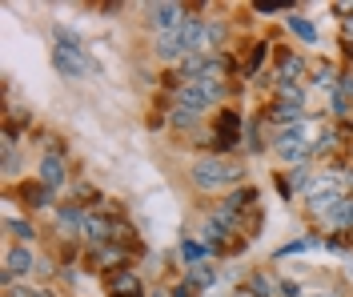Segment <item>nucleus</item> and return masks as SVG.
<instances>
[{
	"instance_id": "c85d7f7f",
	"label": "nucleus",
	"mask_w": 353,
	"mask_h": 297,
	"mask_svg": "<svg viewBox=\"0 0 353 297\" xmlns=\"http://www.w3.org/2000/svg\"><path fill=\"white\" fill-rule=\"evenodd\" d=\"M253 12H285V4H277V0H261V4H253Z\"/></svg>"
},
{
	"instance_id": "f03ea898",
	"label": "nucleus",
	"mask_w": 353,
	"mask_h": 297,
	"mask_svg": "<svg viewBox=\"0 0 353 297\" xmlns=\"http://www.w3.org/2000/svg\"><path fill=\"white\" fill-rule=\"evenodd\" d=\"M52 65L65 72V76H72V81H81V76H88V72H97V65L85 57V48H81V41L72 37V32H65V28H57V48H52Z\"/></svg>"
},
{
	"instance_id": "473e14b6",
	"label": "nucleus",
	"mask_w": 353,
	"mask_h": 297,
	"mask_svg": "<svg viewBox=\"0 0 353 297\" xmlns=\"http://www.w3.org/2000/svg\"><path fill=\"white\" fill-rule=\"evenodd\" d=\"M77 193H81L85 201H97V189H92V185H77Z\"/></svg>"
},
{
	"instance_id": "5701e85b",
	"label": "nucleus",
	"mask_w": 353,
	"mask_h": 297,
	"mask_svg": "<svg viewBox=\"0 0 353 297\" xmlns=\"http://www.w3.org/2000/svg\"><path fill=\"white\" fill-rule=\"evenodd\" d=\"M265 48H269V45H253V52L245 57V72H249V76H253V72L261 69V61H265Z\"/></svg>"
},
{
	"instance_id": "9b49d317",
	"label": "nucleus",
	"mask_w": 353,
	"mask_h": 297,
	"mask_svg": "<svg viewBox=\"0 0 353 297\" xmlns=\"http://www.w3.org/2000/svg\"><path fill=\"white\" fill-rule=\"evenodd\" d=\"M221 45H225V24L209 21V24H205V41H201V57H217Z\"/></svg>"
},
{
	"instance_id": "c9c22d12",
	"label": "nucleus",
	"mask_w": 353,
	"mask_h": 297,
	"mask_svg": "<svg viewBox=\"0 0 353 297\" xmlns=\"http://www.w3.org/2000/svg\"><path fill=\"white\" fill-rule=\"evenodd\" d=\"M37 297H52V294H48V289H37Z\"/></svg>"
},
{
	"instance_id": "2eb2a0df",
	"label": "nucleus",
	"mask_w": 353,
	"mask_h": 297,
	"mask_svg": "<svg viewBox=\"0 0 353 297\" xmlns=\"http://www.w3.org/2000/svg\"><path fill=\"white\" fill-rule=\"evenodd\" d=\"M4 233L17 237V241H32V237H37L32 221H24V217H4Z\"/></svg>"
},
{
	"instance_id": "72a5a7b5",
	"label": "nucleus",
	"mask_w": 353,
	"mask_h": 297,
	"mask_svg": "<svg viewBox=\"0 0 353 297\" xmlns=\"http://www.w3.org/2000/svg\"><path fill=\"white\" fill-rule=\"evenodd\" d=\"M341 28H345V41H350V45H353V8H350V17L341 21Z\"/></svg>"
},
{
	"instance_id": "a211bd4d",
	"label": "nucleus",
	"mask_w": 353,
	"mask_h": 297,
	"mask_svg": "<svg viewBox=\"0 0 353 297\" xmlns=\"http://www.w3.org/2000/svg\"><path fill=\"white\" fill-rule=\"evenodd\" d=\"M285 24L293 28V32H297V37H301V41H309V45L317 41V28H313V24H309L305 17H285Z\"/></svg>"
},
{
	"instance_id": "aec40b11",
	"label": "nucleus",
	"mask_w": 353,
	"mask_h": 297,
	"mask_svg": "<svg viewBox=\"0 0 353 297\" xmlns=\"http://www.w3.org/2000/svg\"><path fill=\"white\" fill-rule=\"evenodd\" d=\"M333 113L341 116V121H350V116H353V101L345 96V92H341V85L333 89Z\"/></svg>"
},
{
	"instance_id": "4468645a",
	"label": "nucleus",
	"mask_w": 353,
	"mask_h": 297,
	"mask_svg": "<svg viewBox=\"0 0 353 297\" xmlns=\"http://www.w3.org/2000/svg\"><path fill=\"white\" fill-rule=\"evenodd\" d=\"M277 101H281V105H293V109H301V105H305V92H301L297 81H277Z\"/></svg>"
},
{
	"instance_id": "f704fd0d",
	"label": "nucleus",
	"mask_w": 353,
	"mask_h": 297,
	"mask_svg": "<svg viewBox=\"0 0 353 297\" xmlns=\"http://www.w3.org/2000/svg\"><path fill=\"white\" fill-rule=\"evenodd\" d=\"M233 297H257V294H253V289H241V294H233Z\"/></svg>"
},
{
	"instance_id": "bb28decb",
	"label": "nucleus",
	"mask_w": 353,
	"mask_h": 297,
	"mask_svg": "<svg viewBox=\"0 0 353 297\" xmlns=\"http://www.w3.org/2000/svg\"><path fill=\"white\" fill-rule=\"evenodd\" d=\"M213 281V269L209 265H193V285H209Z\"/></svg>"
},
{
	"instance_id": "a878e982",
	"label": "nucleus",
	"mask_w": 353,
	"mask_h": 297,
	"mask_svg": "<svg viewBox=\"0 0 353 297\" xmlns=\"http://www.w3.org/2000/svg\"><path fill=\"white\" fill-rule=\"evenodd\" d=\"M4 297H37V289H28L24 281H12V285H4Z\"/></svg>"
},
{
	"instance_id": "ddd939ff",
	"label": "nucleus",
	"mask_w": 353,
	"mask_h": 297,
	"mask_svg": "<svg viewBox=\"0 0 353 297\" xmlns=\"http://www.w3.org/2000/svg\"><path fill=\"white\" fill-rule=\"evenodd\" d=\"M57 221H61V229H68V233H81V225H85V209L81 205H61L57 209Z\"/></svg>"
},
{
	"instance_id": "e433bc0d",
	"label": "nucleus",
	"mask_w": 353,
	"mask_h": 297,
	"mask_svg": "<svg viewBox=\"0 0 353 297\" xmlns=\"http://www.w3.org/2000/svg\"><path fill=\"white\" fill-rule=\"evenodd\" d=\"M153 297H165V294H153Z\"/></svg>"
},
{
	"instance_id": "f257e3e1",
	"label": "nucleus",
	"mask_w": 353,
	"mask_h": 297,
	"mask_svg": "<svg viewBox=\"0 0 353 297\" xmlns=\"http://www.w3.org/2000/svg\"><path fill=\"white\" fill-rule=\"evenodd\" d=\"M189 181H193L197 193H221V189L241 181V165H233V161H225V157H201L189 169Z\"/></svg>"
},
{
	"instance_id": "9d476101",
	"label": "nucleus",
	"mask_w": 353,
	"mask_h": 297,
	"mask_svg": "<svg viewBox=\"0 0 353 297\" xmlns=\"http://www.w3.org/2000/svg\"><path fill=\"white\" fill-rule=\"evenodd\" d=\"M176 105L181 109H189V113H201V109H209V101H205V92L193 85V81H185L181 89H176Z\"/></svg>"
},
{
	"instance_id": "4be33fe9",
	"label": "nucleus",
	"mask_w": 353,
	"mask_h": 297,
	"mask_svg": "<svg viewBox=\"0 0 353 297\" xmlns=\"http://www.w3.org/2000/svg\"><path fill=\"white\" fill-rule=\"evenodd\" d=\"M169 121H173V129H193V125H197V113H189V109H181V105H176Z\"/></svg>"
},
{
	"instance_id": "f3484780",
	"label": "nucleus",
	"mask_w": 353,
	"mask_h": 297,
	"mask_svg": "<svg viewBox=\"0 0 353 297\" xmlns=\"http://www.w3.org/2000/svg\"><path fill=\"white\" fill-rule=\"evenodd\" d=\"M241 133V116L233 109H221V121H217V137H237Z\"/></svg>"
},
{
	"instance_id": "6ab92c4d",
	"label": "nucleus",
	"mask_w": 353,
	"mask_h": 297,
	"mask_svg": "<svg viewBox=\"0 0 353 297\" xmlns=\"http://www.w3.org/2000/svg\"><path fill=\"white\" fill-rule=\"evenodd\" d=\"M333 225H337V229H353V197H345V201L337 205V213H333Z\"/></svg>"
},
{
	"instance_id": "0eeeda50",
	"label": "nucleus",
	"mask_w": 353,
	"mask_h": 297,
	"mask_svg": "<svg viewBox=\"0 0 353 297\" xmlns=\"http://www.w3.org/2000/svg\"><path fill=\"white\" fill-rule=\"evenodd\" d=\"M153 52L161 57V61H169V65H181L185 57H189V48H185V41H181V28L176 32H165V37H157V45H153Z\"/></svg>"
},
{
	"instance_id": "2f4dec72",
	"label": "nucleus",
	"mask_w": 353,
	"mask_h": 297,
	"mask_svg": "<svg viewBox=\"0 0 353 297\" xmlns=\"http://www.w3.org/2000/svg\"><path fill=\"white\" fill-rule=\"evenodd\" d=\"M341 92L353 101V72H345V76H341Z\"/></svg>"
},
{
	"instance_id": "dca6fc26",
	"label": "nucleus",
	"mask_w": 353,
	"mask_h": 297,
	"mask_svg": "<svg viewBox=\"0 0 353 297\" xmlns=\"http://www.w3.org/2000/svg\"><path fill=\"white\" fill-rule=\"evenodd\" d=\"M201 92H205V101L209 105H217L221 96H225V76H201V81H193Z\"/></svg>"
},
{
	"instance_id": "39448f33",
	"label": "nucleus",
	"mask_w": 353,
	"mask_h": 297,
	"mask_svg": "<svg viewBox=\"0 0 353 297\" xmlns=\"http://www.w3.org/2000/svg\"><path fill=\"white\" fill-rule=\"evenodd\" d=\"M32 269H37V257H32L28 245H8V249H4V274H0L4 285H12V281L28 277Z\"/></svg>"
},
{
	"instance_id": "412c9836",
	"label": "nucleus",
	"mask_w": 353,
	"mask_h": 297,
	"mask_svg": "<svg viewBox=\"0 0 353 297\" xmlns=\"http://www.w3.org/2000/svg\"><path fill=\"white\" fill-rule=\"evenodd\" d=\"M205 253H209V245H197V241H181V257H185L189 265H197Z\"/></svg>"
},
{
	"instance_id": "6e6552de",
	"label": "nucleus",
	"mask_w": 353,
	"mask_h": 297,
	"mask_svg": "<svg viewBox=\"0 0 353 297\" xmlns=\"http://www.w3.org/2000/svg\"><path fill=\"white\" fill-rule=\"evenodd\" d=\"M109 294L112 297H141V281H137V274H129V269H112L109 274Z\"/></svg>"
},
{
	"instance_id": "423d86ee",
	"label": "nucleus",
	"mask_w": 353,
	"mask_h": 297,
	"mask_svg": "<svg viewBox=\"0 0 353 297\" xmlns=\"http://www.w3.org/2000/svg\"><path fill=\"white\" fill-rule=\"evenodd\" d=\"M37 177H41V185L44 189H65L68 185V169H65V157L61 153H44L41 157V169H37Z\"/></svg>"
},
{
	"instance_id": "20e7f679",
	"label": "nucleus",
	"mask_w": 353,
	"mask_h": 297,
	"mask_svg": "<svg viewBox=\"0 0 353 297\" xmlns=\"http://www.w3.org/2000/svg\"><path fill=\"white\" fill-rule=\"evenodd\" d=\"M145 24L153 28L157 37H165V32H176V28L185 24V8H181V4H173V0L145 4Z\"/></svg>"
},
{
	"instance_id": "b1692460",
	"label": "nucleus",
	"mask_w": 353,
	"mask_h": 297,
	"mask_svg": "<svg viewBox=\"0 0 353 297\" xmlns=\"http://www.w3.org/2000/svg\"><path fill=\"white\" fill-rule=\"evenodd\" d=\"M17 169H21V157H17V149H8V145H4V177H12Z\"/></svg>"
},
{
	"instance_id": "c756f323",
	"label": "nucleus",
	"mask_w": 353,
	"mask_h": 297,
	"mask_svg": "<svg viewBox=\"0 0 353 297\" xmlns=\"http://www.w3.org/2000/svg\"><path fill=\"white\" fill-rule=\"evenodd\" d=\"M317 76H321L317 85H333V65H317Z\"/></svg>"
},
{
	"instance_id": "f8f14e48",
	"label": "nucleus",
	"mask_w": 353,
	"mask_h": 297,
	"mask_svg": "<svg viewBox=\"0 0 353 297\" xmlns=\"http://www.w3.org/2000/svg\"><path fill=\"white\" fill-rule=\"evenodd\" d=\"M265 116H269L273 125H285V129L301 125V109H293V105H281V101H277V105H273V109H269Z\"/></svg>"
},
{
	"instance_id": "7ed1b4c3",
	"label": "nucleus",
	"mask_w": 353,
	"mask_h": 297,
	"mask_svg": "<svg viewBox=\"0 0 353 297\" xmlns=\"http://www.w3.org/2000/svg\"><path fill=\"white\" fill-rule=\"evenodd\" d=\"M309 137H313V129H309V125H293V129H281V137L273 141V145H277V157L285 161V165H297V161H305L309 153H313Z\"/></svg>"
},
{
	"instance_id": "cd10ccee",
	"label": "nucleus",
	"mask_w": 353,
	"mask_h": 297,
	"mask_svg": "<svg viewBox=\"0 0 353 297\" xmlns=\"http://www.w3.org/2000/svg\"><path fill=\"white\" fill-rule=\"evenodd\" d=\"M253 294H257V297H269V294H273V285H269L261 274H253Z\"/></svg>"
},
{
	"instance_id": "393cba45",
	"label": "nucleus",
	"mask_w": 353,
	"mask_h": 297,
	"mask_svg": "<svg viewBox=\"0 0 353 297\" xmlns=\"http://www.w3.org/2000/svg\"><path fill=\"white\" fill-rule=\"evenodd\" d=\"M245 149H253V153H261L265 149L261 137H257V125H245Z\"/></svg>"
},
{
	"instance_id": "1a4fd4ad",
	"label": "nucleus",
	"mask_w": 353,
	"mask_h": 297,
	"mask_svg": "<svg viewBox=\"0 0 353 297\" xmlns=\"http://www.w3.org/2000/svg\"><path fill=\"white\" fill-rule=\"evenodd\" d=\"M301 76H305V57L281 52L277 57V81H301Z\"/></svg>"
},
{
	"instance_id": "7c9ffc66",
	"label": "nucleus",
	"mask_w": 353,
	"mask_h": 297,
	"mask_svg": "<svg viewBox=\"0 0 353 297\" xmlns=\"http://www.w3.org/2000/svg\"><path fill=\"white\" fill-rule=\"evenodd\" d=\"M301 289H297V281H281V297H297Z\"/></svg>"
}]
</instances>
